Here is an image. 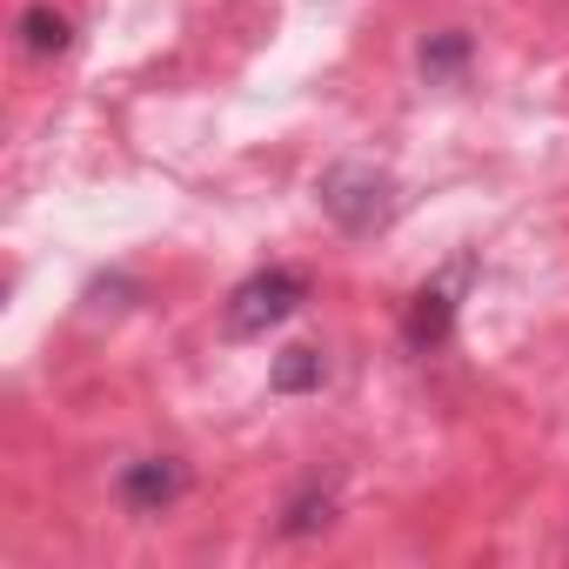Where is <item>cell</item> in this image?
<instances>
[{"label": "cell", "instance_id": "4", "mask_svg": "<svg viewBox=\"0 0 569 569\" xmlns=\"http://www.w3.org/2000/svg\"><path fill=\"white\" fill-rule=\"evenodd\" d=\"M449 329H456V289L449 281H429V289L409 302V322H402V336H409V349H442L449 342Z\"/></svg>", "mask_w": 569, "mask_h": 569}, {"label": "cell", "instance_id": "5", "mask_svg": "<svg viewBox=\"0 0 569 569\" xmlns=\"http://www.w3.org/2000/svg\"><path fill=\"white\" fill-rule=\"evenodd\" d=\"M14 34H21V48H28L34 61H61V54L74 48V21H68L61 8H48V0H34V8L14 21Z\"/></svg>", "mask_w": 569, "mask_h": 569}, {"label": "cell", "instance_id": "8", "mask_svg": "<svg viewBox=\"0 0 569 569\" xmlns=\"http://www.w3.org/2000/svg\"><path fill=\"white\" fill-rule=\"evenodd\" d=\"M469 54H476V41H469L462 28H449V34H429V41H422V74H456Z\"/></svg>", "mask_w": 569, "mask_h": 569}, {"label": "cell", "instance_id": "2", "mask_svg": "<svg viewBox=\"0 0 569 569\" xmlns=\"http://www.w3.org/2000/svg\"><path fill=\"white\" fill-rule=\"evenodd\" d=\"M316 201H322V214H329L336 228L369 234V228H382V221L396 214V181H389L382 168H369V161H336V168L316 181Z\"/></svg>", "mask_w": 569, "mask_h": 569}, {"label": "cell", "instance_id": "6", "mask_svg": "<svg viewBox=\"0 0 569 569\" xmlns=\"http://www.w3.org/2000/svg\"><path fill=\"white\" fill-rule=\"evenodd\" d=\"M322 376H329L322 349L296 342V349H281V356H274V369H268V389H274V396H309V389H322Z\"/></svg>", "mask_w": 569, "mask_h": 569}, {"label": "cell", "instance_id": "3", "mask_svg": "<svg viewBox=\"0 0 569 569\" xmlns=\"http://www.w3.org/2000/svg\"><path fill=\"white\" fill-rule=\"evenodd\" d=\"M121 502L134 509V516H161V509H174L181 496H188V462H174V456H141V462H128L121 469Z\"/></svg>", "mask_w": 569, "mask_h": 569}, {"label": "cell", "instance_id": "7", "mask_svg": "<svg viewBox=\"0 0 569 569\" xmlns=\"http://www.w3.org/2000/svg\"><path fill=\"white\" fill-rule=\"evenodd\" d=\"M329 522H336V496H329V489H309V496L289 502V516H281V536L302 542V536H316V529H329Z\"/></svg>", "mask_w": 569, "mask_h": 569}, {"label": "cell", "instance_id": "1", "mask_svg": "<svg viewBox=\"0 0 569 569\" xmlns=\"http://www.w3.org/2000/svg\"><path fill=\"white\" fill-rule=\"evenodd\" d=\"M302 302H309V274H302V268H261V274H248L241 289L228 296L221 336H228V342H254V336L281 329Z\"/></svg>", "mask_w": 569, "mask_h": 569}]
</instances>
